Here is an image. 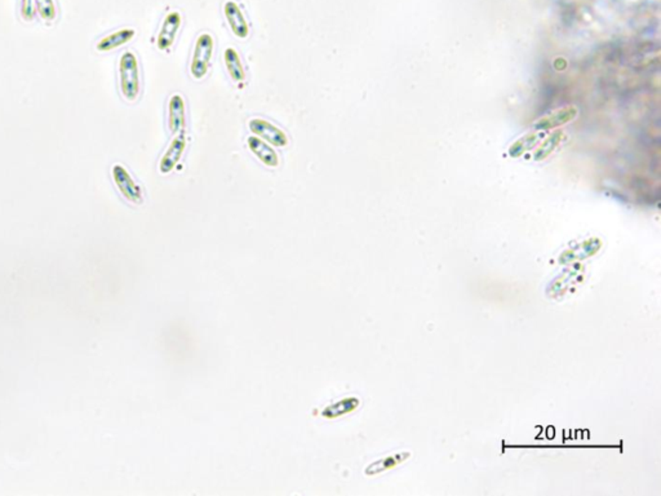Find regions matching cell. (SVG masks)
<instances>
[{
	"label": "cell",
	"instance_id": "obj_1",
	"mask_svg": "<svg viewBox=\"0 0 661 496\" xmlns=\"http://www.w3.org/2000/svg\"><path fill=\"white\" fill-rule=\"evenodd\" d=\"M119 84L124 98L130 103L140 95V68L137 57L132 52H124L119 61Z\"/></svg>",
	"mask_w": 661,
	"mask_h": 496
},
{
	"label": "cell",
	"instance_id": "obj_2",
	"mask_svg": "<svg viewBox=\"0 0 661 496\" xmlns=\"http://www.w3.org/2000/svg\"><path fill=\"white\" fill-rule=\"evenodd\" d=\"M214 41L212 35L204 33L198 36L194 46L193 57L190 63V73L195 81H200L209 70L211 58L214 55Z\"/></svg>",
	"mask_w": 661,
	"mask_h": 496
},
{
	"label": "cell",
	"instance_id": "obj_3",
	"mask_svg": "<svg viewBox=\"0 0 661 496\" xmlns=\"http://www.w3.org/2000/svg\"><path fill=\"white\" fill-rule=\"evenodd\" d=\"M113 181L118 187L119 193L122 194L124 200L131 202L133 205H141L144 202V193L141 186L133 180L131 173L122 165H113L111 168Z\"/></svg>",
	"mask_w": 661,
	"mask_h": 496
},
{
	"label": "cell",
	"instance_id": "obj_4",
	"mask_svg": "<svg viewBox=\"0 0 661 496\" xmlns=\"http://www.w3.org/2000/svg\"><path fill=\"white\" fill-rule=\"evenodd\" d=\"M249 131L252 132L257 138H262L270 145H274L276 148H283L288 145V138L284 132L268 120L262 118H254L248 123Z\"/></svg>",
	"mask_w": 661,
	"mask_h": 496
},
{
	"label": "cell",
	"instance_id": "obj_5",
	"mask_svg": "<svg viewBox=\"0 0 661 496\" xmlns=\"http://www.w3.org/2000/svg\"><path fill=\"white\" fill-rule=\"evenodd\" d=\"M181 21H182L181 14L177 11H172L165 16L160 31H159L158 39H157V46L160 51L167 52L172 47L173 43L176 41V36L179 34Z\"/></svg>",
	"mask_w": 661,
	"mask_h": 496
},
{
	"label": "cell",
	"instance_id": "obj_6",
	"mask_svg": "<svg viewBox=\"0 0 661 496\" xmlns=\"http://www.w3.org/2000/svg\"><path fill=\"white\" fill-rule=\"evenodd\" d=\"M224 14L233 34L239 39H246L249 35V25L238 3H235L234 0H227L224 4Z\"/></svg>",
	"mask_w": 661,
	"mask_h": 496
},
{
	"label": "cell",
	"instance_id": "obj_7",
	"mask_svg": "<svg viewBox=\"0 0 661 496\" xmlns=\"http://www.w3.org/2000/svg\"><path fill=\"white\" fill-rule=\"evenodd\" d=\"M185 149V135H182V133L176 135V138H173L172 143L168 146L165 155L160 159V163H159L160 173L167 175V173L172 172L173 170L176 168V165H179V159L182 157Z\"/></svg>",
	"mask_w": 661,
	"mask_h": 496
},
{
	"label": "cell",
	"instance_id": "obj_8",
	"mask_svg": "<svg viewBox=\"0 0 661 496\" xmlns=\"http://www.w3.org/2000/svg\"><path fill=\"white\" fill-rule=\"evenodd\" d=\"M248 149L255 155L256 158L261 162L262 165L270 167V168H276L279 165V157L276 150L266 144L262 138L257 136H249L247 138Z\"/></svg>",
	"mask_w": 661,
	"mask_h": 496
},
{
	"label": "cell",
	"instance_id": "obj_9",
	"mask_svg": "<svg viewBox=\"0 0 661 496\" xmlns=\"http://www.w3.org/2000/svg\"><path fill=\"white\" fill-rule=\"evenodd\" d=\"M185 101L181 95H173L168 103V128L172 135H179L185 128Z\"/></svg>",
	"mask_w": 661,
	"mask_h": 496
},
{
	"label": "cell",
	"instance_id": "obj_10",
	"mask_svg": "<svg viewBox=\"0 0 661 496\" xmlns=\"http://www.w3.org/2000/svg\"><path fill=\"white\" fill-rule=\"evenodd\" d=\"M359 406H360L359 398L350 396V397H345V398H341V400L336 401V402L330 403L328 406L324 407L323 410L319 413V415L324 419L332 420V419L343 418L345 415L354 413Z\"/></svg>",
	"mask_w": 661,
	"mask_h": 496
},
{
	"label": "cell",
	"instance_id": "obj_11",
	"mask_svg": "<svg viewBox=\"0 0 661 496\" xmlns=\"http://www.w3.org/2000/svg\"><path fill=\"white\" fill-rule=\"evenodd\" d=\"M135 35L136 31L133 29H120L115 33L103 36V39L97 43L96 49L98 52H111L130 43L135 38Z\"/></svg>",
	"mask_w": 661,
	"mask_h": 496
},
{
	"label": "cell",
	"instance_id": "obj_12",
	"mask_svg": "<svg viewBox=\"0 0 661 496\" xmlns=\"http://www.w3.org/2000/svg\"><path fill=\"white\" fill-rule=\"evenodd\" d=\"M408 458H410V453H398V454L387 455V456H384V458H381V459L376 460V462L371 463V464L365 469V475H368V477H372V475L385 473L387 470L398 467L400 464H402V463L405 462Z\"/></svg>",
	"mask_w": 661,
	"mask_h": 496
},
{
	"label": "cell",
	"instance_id": "obj_13",
	"mask_svg": "<svg viewBox=\"0 0 661 496\" xmlns=\"http://www.w3.org/2000/svg\"><path fill=\"white\" fill-rule=\"evenodd\" d=\"M576 114H578V110L573 106L559 109L548 117L541 118L536 123V128L537 130H551L558 125H563V124L571 122L572 119L576 117Z\"/></svg>",
	"mask_w": 661,
	"mask_h": 496
},
{
	"label": "cell",
	"instance_id": "obj_14",
	"mask_svg": "<svg viewBox=\"0 0 661 496\" xmlns=\"http://www.w3.org/2000/svg\"><path fill=\"white\" fill-rule=\"evenodd\" d=\"M224 61L227 65V73L230 78L236 83L244 82L246 79V71L243 68V63L241 61V57L234 48L225 49L224 53Z\"/></svg>",
	"mask_w": 661,
	"mask_h": 496
},
{
	"label": "cell",
	"instance_id": "obj_15",
	"mask_svg": "<svg viewBox=\"0 0 661 496\" xmlns=\"http://www.w3.org/2000/svg\"><path fill=\"white\" fill-rule=\"evenodd\" d=\"M541 138H543V133H540V132H531V133L526 135L524 138H519L516 143L511 145V148H510L509 150L510 155L514 157V158L521 157L524 153L531 150L534 146H536Z\"/></svg>",
	"mask_w": 661,
	"mask_h": 496
},
{
	"label": "cell",
	"instance_id": "obj_16",
	"mask_svg": "<svg viewBox=\"0 0 661 496\" xmlns=\"http://www.w3.org/2000/svg\"><path fill=\"white\" fill-rule=\"evenodd\" d=\"M35 11L46 22H53L57 17L55 0H34Z\"/></svg>",
	"mask_w": 661,
	"mask_h": 496
},
{
	"label": "cell",
	"instance_id": "obj_17",
	"mask_svg": "<svg viewBox=\"0 0 661 496\" xmlns=\"http://www.w3.org/2000/svg\"><path fill=\"white\" fill-rule=\"evenodd\" d=\"M561 138H562V132H554V133H551V138H548L544 144L538 148L535 159H538V160H540V159H544L546 155H549V154L557 148V145L559 144V141H561Z\"/></svg>",
	"mask_w": 661,
	"mask_h": 496
},
{
	"label": "cell",
	"instance_id": "obj_18",
	"mask_svg": "<svg viewBox=\"0 0 661 496\" xmlns=\"http://www.w3.org/2000/svg\"><path fill=\"white\" fill-rule=\"evenodd\" d=\"M21 14L24 20L31 21L34 19L35 8L34 0H22V8Z\"/></svg>",
	"mask_w": 661,
	"mask_h": 496
}]
</instances>
